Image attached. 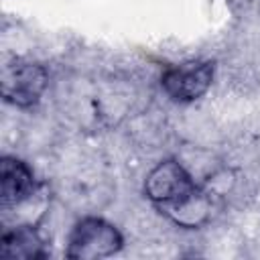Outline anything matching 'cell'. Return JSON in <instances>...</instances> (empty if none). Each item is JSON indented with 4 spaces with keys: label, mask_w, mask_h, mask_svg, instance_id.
<instances>
[{
    "label": "cell",
    "mask_w": 260,
    "mask_h": 260,
    "mask_svg": "<svg viewBox=\"0 0 260 260\" xmlns=\"http://www.w3.org/2000/svg\"><path fill=\"white\" fill-rule=\"evenodd\" d=\"M124 240L116 225L102 217H83L75 223L69 244H67V256L69 258H106L116 254L122 248Z\"/></svg>",
    "instance_id": "cell-1"
},
{
    "label": "cell",
    "mask_w": 260,
    "mask_h": 260,
    "mask_svg": "<svg viewBox=\"0 0 260 260\" xmlns=\"http://www.w3.org/2000/svg\"><path fill=\"white\" fill-rule=\"evenodd\" d=\"M47 69L35 61H14L2 69V95L18 108L35 106L47 89Z\"/></svg>",
    "instance_id": "cell-2"
},
{
    "label": "cell",
    "mask_w": 260,
    "mask_h": 260,
    "mask_svg": "<svg viewBox=\"0 0 260 260\" xmlns=\"http://www.w3.org/2000/svg\"><path fill=\"white\" fill-rule=\"evenodd\" d=\"M195 191H197V185H195L193 177L177 160L158 162L146 175V181H144L146 197L152 203H156L160 209L171 207V205L187 199Z\"/></svg>",
    "instance_id": "cell-3"
},
{
    "label": "cell",
    "mask_w": 260,
    "mask_h": 260,
    "mask_svg": "<svg viewBox=\"0 0 260 260\" xmlns=\"http://www.w3.org/2000/svg\"><path fill=\"white\" fill-rule=\"evenodd\" d=\"M211 79H213L211 61H191L169 67L160 77V85L171 100L187 104L199 100L209 89Z\"/></svg>",
    "instance_id": "cell-4"
},
{
    "label": "cell",
    "mask_w": 260,
    "mask_h": 260,
    "mask_svg": "<svg viewBox=\"0 0 260 260\" xmlns=\"http://www.w3.org/2000/svg\"><path fill=\"white\" fill-rule=\"evenodd\" d=\"M37 189L30 167L16 156H2L0 160V201L2 207L26 201Z\"/></svg>",
    "instance_id": "cell-5"
},
{
    "label": "cell",
    "mask_w": 260,
    "mask_h": 260,
    "mask_svg": "<svg viewBox=\"0 0 260 260\" xmlns=\"http://www.w3.org/2000/svg\"><path fill=\"white\" fill-rule=\"evenodd\" d=\"M0 254L4 258H45L49 252L45 248V240L32 225H16L6 230L0 242Z\"/></svg>",
    "instance_id": "cell-6"
},
{
    "label": "cell",
    "mask_w": 260,
    "mask_h": 260,
    "mask_svg": "<svg viewBox=\"0 0 260 260\" xmlns=\"http://www.w3.org/2000/svg\"><path fill=\"white\" fill-rule=\"evenodd\" d=\"M162 211L175 223H179L183 228H197L203 221H207L211 215V197H209V193H203L197 187V191L191 193L187 199H183L171 207H165Z\"/></svg>",
    "instance_id": "cell-7"
}]
</instances>
